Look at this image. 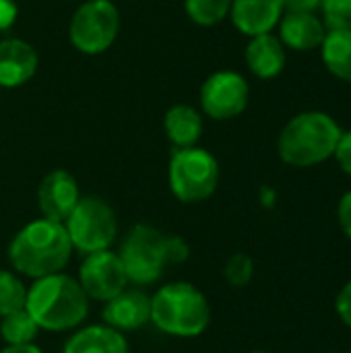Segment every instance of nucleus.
Wrapping results in <instances>:
<instances>
[{"mask_svg": "<svg viewBox=\"0 0 351 353\" xmlns=\"http://www.w3.org/2000/svg\"><path fill=\"white\" fill-rule=\"evenodd\" d=\"M39 327L25 308L0 319V341L4 345H29L35 343Z\"/></svg>", "mask_w": 351, "mask_h": 353, "instance_id": "aec40b11", "label": "nucleus"}, {"mask_svg": "<svg viewBox=\"0 0 351 353\" xmlns=\"http://www.w3.org/2000/svg\"><path fill=\"white\" fill-rule=\"evenodd\" d=\"M120 12L112 0H87L81 4L68 25L72 46L89 56L106 52L118 37Z\"/></svg>", "mask_w": 351, "mask_h": 353, "instance_id": "6e6552de", "label": "nucleus"}, {"mask_svg": "<svg viewBox=\"0 0 351 353\" xmlns=\"http://www.w3.org/2000/svg\"><path fill=\"white\" fill-rule=\"evenodd\" d=\"M250 97V87L240 72L219 70L213 72L201 87L203 112L213 120H232L240 116Z\"/></svg>", "mask_w": 351, "mask_h": 353, "instance_id": "9d476101", "label": "nucleus"}, {"mask_svg": "<svg viewBox=\"0 0 351 353\" xmlns=\"http://www.w3.org/2000/svg\"><path fill=\"white\" fill-rule=\"evenodd\" d=\"M64 228L74 252H81L83 256L108 250L118 240V217L112 205L101 196H81L66 217Z\"/></svg>", "mask_w": 351, "mask_h": 353, "instance_id": "0eeeda50", "label": "nucleus"}, {"mask_svg": "<svg viewBox=\"0 0 351 353\" xmlns=\"http://www.w3.org/2000/svg\"><path fill=\"white\" fill-rule=\"evenodd\" d=\"M211 319L207 296L190 281H168L151 294V325L168 337H201Z\"/></svg>", "mask_w": 351, "mask_h": 353, "instance_id": "7ed1b4c3", "label": "nucleus"}, {"mask_svg": "<svg viewBox=\"0 0 351 353\" xmlns=\"http://www.w3.org/2000/svg\"><path fill=\"white\" fill-rule=\"evenodd\" d=\"M285 12V0H232V23L248 37L273 33Z\"/></svg>", "mask_w": 351, "mask_h": 353, "instance_id": "ddd939ff", "label": "nucleus"}, {"mask_svg": "<svg viewBox=\"0 0 351 353\" xmlns=\"http://www.w3.org/2000/svg\"><path fill=\"white\" fill-rule=\"evenodd\" d=\"M279 39L285 48L294 52H310L321 48L327 27L317 12H302V10H285L279 25Z\"/></svg>", "mask_w": 351, "mask_h": 353, "instance_id": "4468645a", "label": "nucleus"}, {"mask_svg": "<svg viewBox=\"0 0 351 353\" xmlns=\"http://www.w3.org/2000/svg\"><path fill=\"white\" fill-rule=\"evenodd\" d=\"M116 252L124 265L128 283L137 288L155 285L163 277L168 267H172L170 234H163L149 223H139L130 228Z\"/></svg>", "mask_w": 351, "mask_h": 353, "instance_id": "39448f33", "label": "nucleus"}, {"mask_svg": "<svg viewBox=\"0 0 351 353\" xmlns=\"http://www.w3.org/2000/svg\"><path fill=\"white\" fill-rule=\"evenodd\" d=\"M25 310L39 331L72 333L83 327L91 312V300L79 285L77 277L66 271L33 279L27 285Z\"/></svg>", "mask_w": 351, "mask_h": 353, "instance_id": "f03ea898", "label": "nucleus"}, {"mask_svg": "<svg viewBox=\"0 0 351 353\" xmlns=\"http://www.w3.org/2000/svg\"><path fill=\"white\" fill-rule=\"evenodd\" d=\"M223 277L232 288H246L254 277V261L246 252H234L223 267Z\"/></svg>", "mask_w": 351, "mask_h": 353, "instance_id": "5701e85b", "label": "nucleus"}, {"mask_svg": "<svg viewBox=\"0 0 351 353\" xmlns=\"http://www.w3.org/2000/svg\"><path fill=\"white\" fill-rule=\"evenodd\" d=\"M81 201V190L74 176L66 170H52L43 176L37 188V207L41 217L64 223Z\"/></svg>", "mask_w": 351, "mask_h": 353, "instance_id": "f8f14e48", "label": "nucleus"}, {"mask_svg": "<svg viewBox=\"0 0 351 353\" xmlns=\"http://www.w3.org/2000/svg\"><path fill=\"white\" fill-rule=\"evenodd\" d=\"M101 323L120 331L134 333L151 323V296L137 285H128L101 308Z\"/></svg>", "mask_w": 351, "mask_h": 353, "instance_id": "9b49d317", "label": "nucleus"}, {"mask_svg": "<svg viewBox=\"0 0 351 353\" xmlns=\"http://www.w3.org/2000/svg\"><path fill=\"white\" fill-rule=\"evenodd\" d=\"M250 353H269V352H250Z\"/></svg>", "mask_w": 351, "mask_h": 353, "instance_id": "2f4dec72", "label": "nucleus"}, {"mask_svg": "<svg viewBox=\"0 0 351 353\" xmlns=\"http://www.w3.org/2000/svg\"><path fill=\"white\" fill-rule=\"evenodd\" d=\"M335 310L339 314V319L351 329V281L341 288V292L337 294L335 300Z\"/></svg>", "mask_w": 351, "mask_h": 353, "instance_id": "a878e982", "label": "nucleus"}, {"mask_svg": "<svg viewBox=\"0 0 351 353\" xmlns=\"http://www.w3.org/2000/svg\"><path fill=\"white\" fill-rule=\"evenodd\" d=\"M60 353H130L124 333L103 325H83L64 341Z\"/></svg>", "mask_w": 351, "mask_h": 353, "instance_id": "dca6fc26", "label": "nucleus"}, {"mask_svg": "<svg viewBox=\"0 0 351 353\" xmlns=\"http://www.w3.org/2000/svg\"><path fill=\"white\" fill-rule=\"evenodd\" d=\"M285 50L288 48L281 43V39L277 35L263 33V35L250 37L246 52H244V58H246V64L254 77L275 79L285 68V62H288Z\"/></svg>", "mask_w": 351, "mask_h": 353, "instance_id": "f3484780", "label": "nucleus"}, {"mask_svg": "<svg viewBox=\"0 0 351 353\" xmlns=\"http://www.w3.org/2000/svg\"><path fill=\"white\" fill-rule=\"evenodd\" d=\"M190 256V246L186 244L184 238L180 236H170V263L172 265H182Z\"/></svg>", "mask_w": 351, "mask_h": 353, "instance_id": "bb28decb", "label": "nucleus"}, {"mask_svg": "<svg viewBox=\"0 0 351 353\" xmlns=\"http://www.w3.org/2000/svg\"><path fill=\"white\" fill-rule=\"evenodd\" d=\"M321 10L327 31H351V0H323Z\"/></svg>", "mask_w": 351, "mask_h": 353, "instance_id": "b1692460", "label": "nucleus"}, {"mask_svg": "<svg viewBox=\"0 0 351 353\" xmlns=\"http://www.w3.org/2000/svg\"><path fill=\"white\" fill-rule=\"evenodd\" d=\"M27 300V285L19 273L0 267V319L23 310Z\"/></svg>", "mask_w": 351, "mask_h": 353, "instance_id": "412c9836", "label": "nucleus"}, {"mask_svg": "<svg viewBox=\"0 0 351 353\" xmlns=\"http://www.w3.org/2000/svg\"><path fill=\"white\" fill-rule=\"evenodd\" d=\"M172 194L184 205H197L213 196L219 184V163L215 155L201 147L176 149L168 165Z\"/></svg>", "mask_w": 351, "mask_h": 353, "instance_id": "423d86ee", "label": "nucleus"}, {"mask_svg": "<svg viewBox=\"0 0 351 353\" xmlns=\"http://www.w3.org/2000/svg\"><path fill=\"white\" fill-rule=\"evenodd\" d=\"M39 58L31 43L10 37L0 41V87L12 89L25 85L37 70Z\"/></svg>", "mask_w": 351, "mask_h": 353, "instance_id": "2eb2a0df", "label": "nucleus"}, {"mask_svg": "<svg viewBox=\"0 0 351 353\" xmlns=\"http://www.w3.org/2000/svg\"><path fill=\"white\" fill-rule=\"evenodd\" d=\"M74 277L87 298L97 304H106L130 285L124 265L112 248L85 254Z\"/></svg>", "mask_w": 351, "mask_h": 353, "instance_id": "1a4fd4ad", "label": "nucleus"}, {"mask_svg": "<svg viewBox=\"0 0 351 353\" xmlns=\"http://www.w3.org/2000/svg\"><path fill=\"white\" fill-rule=\"evenodd\" d=\"M184 8L197 25L211 27L230 17L232 0H184Z\"/></svg>", "mask_w": 351, "mask_h": 353, "instance_id": "4be33fe9", "label": "nucleus"}, {"mask_svg": "<svg viewBox=\"0 0 351 353\" xmlns=\"http://www.w3.org/2000/svg\"><path fill=\"white\" fill-rule=\"evenodd\" d=\"M72 244L64 223L46 217L25 223L8 244V263L23 279H39L66 271Z\"/></svg>", "mask_w": 351, "mask_h": 353, "instance_id": "f257e3e1", "label": "nucleus"}, {"mask_svg": "<svg viewBox=\"0 0 351 353\" xmlns=\"http://www.w3.org/2000/svg\"><path fill=\"white\" fill-rule=\"evenodd\" d=\"M0 353H46L39 345L29 343V345H4Z\"/></svg>", "mask_w": 351, "mask_h": 353, "instance_id": "7c9ffc66", "label": "nucleus"}, {"mask_svg": "<svg viewBox=\"0 0 351 353\" xmlns=\"http://www.w3.org/2000/svg\"><path fill=\"white\" fill-rule=\"evenodd\" d=\"M350 353H351V350H350Z\"/></svg>", "mask_w": 351, "mask_h": 353, "instance_id": "473e14b6", "label": "nucleus"}, {"mask_svg": "<svg viewBox=\"0 0 351 353\" xmlns=\"http://www.w3.org/2000/svg\"><path fill=\"white\" fill-rule=\"evenodd\" d=\"M19 8L12 0H0V31H6L14 25Z\"/></svg>", "mask_w": 351, "mask_h": 353, "instance_id": "c85d7f7f", "label": "nucleus"}, {"mask_svg": "<svg viewBox=\"0 0 351 353\" xmlns=\"http://www.w3.org/2000/svg\"><path fill=\"white\" fill-rule=\"evenodd\" d=\"M163 130L176 149L197 147L203 134V118L192 105H174L163 118Z\"/></svg>", "mask_w": 351, "mask_h": 353, "instance_id": "a211bd4d", "label": "nucleus"}, {"mask_svg": "<svg viewBox=\"0 0 351 353\" xmlns=\"http://www.w3.org/2000/svg\"><path fill=\"white\" fill-rule=\"evenodd\" d=\"M341 132L331 114L308 110L283 126L277 139V153L292 168H314L333 157Z\"/></svg>", "mask_w": 351, "mask_h": 353, "instance_id": "20e7f679", "label": "nucleus"}, {"mask_svg": "<svg viewBox=\"0 0 351 353\" xmlns=\"http://www.w3.org/2000/svg\"><path fill=\"white\" fill-rule=\"evenodd\" d=\"M337 221L343 230V234L351 240V190L345 192L337 205Z\"/></svg>", "mask_w": 351, "mask_h": 353, "instance_id": "cd10ccee", "label": "nucleus"}, {"mask_svg": "<svg viewBox=\"0 0 351 353\" xmlns=\"http://www.w3.org/2000/svg\"><path fill=\"white\" fill-rule=\"evenodd\" d=\"M321 56L335 79L351 85V31H327Z\"/></svg>", "mask_w": 351, "mask_h": 353, "instance_id": "6ab92c4d", "label": "nucleus"}, {"mask_svg": "<svg viewBox=\"0 0 351 353\" xmlns=\"http://www.w3.org/2000/svg\"><path fill=\"white\" fill-rule=\"evenodd\" d=\"M333 157L337 159V163H339L341 172H343V174H348V176L351 178V130L341 132V137H339V143H337V147H335Z\"/></svg>", "mask_w": 351, "mask_h": 353, "instance_id": "393cba45", "label": "nucleus"}, {"mask_svg": "<svg viewBox=\"0 0 351 353\" xmlns=\"http://www.w3.org/2000/svg\"><path fill=\"white\" fill-rule=\"evenodd\" d=\"M323 0H285V10H302V12H314L321 8Z\"/></svg>", "mask_w": 351, "mask_h": 353, "instance_id": "c756f323", "label": "nucleus"}]
</instances>
